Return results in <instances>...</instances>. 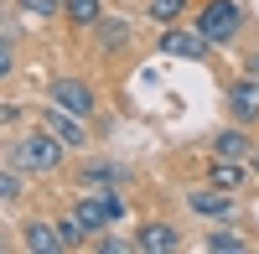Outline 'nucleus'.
<instances>
[{"label": "nucleus", "instance_id": "nucleus-13", "mask_svg": "<svg viewBox=\"0 0 259 254\" xmlns=\"http://www.w3.org/2000/svg\"><path fill=\"white\" fill-rule=\"evenodd\" d=\"M99 16H104L99 0H68V21H73V26H94Z\"/></svg>", "mask_w": 259, "mask_h": 254}, {"label": "nucleus", "instance_id": "nucleus-16", "mask_svg": "<svg viewBox=\"0 0 259 254\" xmlns=\"http://www.w3.org/2000/svg\"><path fill=\"white\" fill-rule=\"evenodd\" d=\"M187 0H150V21H177V11Z\"/></svg>", "mask_w": 259, "mask_h": 254}, {"label": "nucleus", "instance_id": "nucleus-6", "mask_svg": "<svg viewBox=\"0 0 259 254\" xmlns=\"http://www.w3.org/2000/svg\"><path fill=\"white\" fill-rule=\"evenodd\" d=\"M161 52H166V57H192V62H197V57H207V41L197 36V26H192V31H187V26H166V31H161Z\"/></svg>", "mask_w": 259, "mask_h": 254}, {"label": "nucleus", "instance_id": "nucleus-9", "mask_svg": "<svg viewBox=\"0 0 259 254\" xmlns=\"http://www.w3.org/2000/svg\"><path fill=\"white\" fill-rule=\"evenodd\" d=\"M182 239H177V228H166V223H145L140 228V249H150V254H166V249H177Z\"/></svg>", "mask_w": 259, "mask_h": 254}, {"label": "nucleus", "instance_id": "nucleus-4", "mask_svg": "<svg viewBox=\"0 0 259 254\" xmlns=\"http://www.w3.org/2000/svg\"><path fill=\"white\" fill-rule=\"evenodd\" d=\"M41 130H47V135L62 145V151H83V145H89V130H83V119H78V114H68V109H57V104L41 114Z\"/></svg>", "mask_w": 259, "mask_h": 254}, {"label": "nucleus", "instance_id": "nucleus-17", "mask_svg": "<svg viewBox=\"0 0 259 254\" xmlns=\"http://www.w3.org/2000/svg\"><path fill=\"white\" fill-rule=\"evenodd\" d=\"M83 182H119V166H109V161H94L89 172H83Z\"/></svg>", "mask_w": 259, "mask_h": 254}, {"label": "nucleus", "instance_id": "nucleus-5", "mask_svg": "<svg viewBox=\"0 0 259 254\" xmlns=\"http://www.w3.org/2000/svg\"><path fill=\"white\" fill-rule=\"evenodd\" d=\"M52 104L78 114V119L94 114V94H89V83H78V78H52Z\"/></svg>", "mask_w": 259, "mask_h": 254}, {"label": "nucleus", "instance_id": "nucleus-12", "mask_svg": "<svg viewBox=\"0 0 259 254\" xmlns=\"http://www.w3.org/2000/svg\"><path fill=\"white\" fill-rule=\"evenodd\" d=\"M212 151H218V156H228V161H244V156H249V135H244V130H223Z\"/></svg>", "mask_w": 259, "mask_h": 254}, {"label": "nucleus", "instance_id": "nucleus-20", "mask_svg": "<svg viewBox=\"0 0 259 254\" xmlns=\"http://www.w3.org/2000/svg\"><path fill=\"white\" fill-rule=\"evenodd\" d=\"M21 192V182H16V172H0V202H6V197H16Z\"/></svg>", "mask_w": 259, "mask_h": 254}, {"label": "nucleus", "instance_id": "nucleus-15", "mask_svg": "<svg viewBox=\"0 0 259 254\" xmlns=\"http://www.w3.org/2000/svg\"><path fill=\"white\" fill-rule=\"evenodd\" d=\"M94 26H99V36H104V47H124V36H130L124 21H104V16H99Z\"/></svg>", "mask_w": 259, "mask_h": 254}, {"label": "nucleus", "instance_id": "nucleus-19", "mask_svg": "<svg viewBox=\"0 0 259 254\" xmlns=\"http://www.w3.org/2000/svg\"><path fill=\"white\" fill-rule=\"evenodd\" d=\"M62 6V0H21V11H26V16H52Z\"/></svg>", "mask_w": 259, "mask_h": 254}, {"label": "nucleus", "instance_id": "nucleus-21", "mask_svg": "<svg viewBox=\"0 0 259 254\" xmlns=\"http://www.w3.org/2000/svg\"><path fill=\"white\" fill-rule=\"evenodd\" d=\"M11 68H16V57H11V41H6V36H0V78H6Z\"/></svg>", "mask_w": 259, "mask_h": 254}, {"label": "nucleus", "instance_id": "nucleus-22", "mask_svg": "<svg viewBox=\"0 0 259 254\" xmlns=\"http://www.w3.org/2000/svg\"><path fill=\"white\" fill-rule=\"evenodd\" d=\"M249 161H254V172H259V145H249Z\"/></svg>", "mask_w": 259, "mask_h": 254}, {"label": "nucleus", "instance_id": "nucleus-7", "mask_svg": "<svg viewBox=\"0 0 259 254\" xmlns=\"http://www.w3.org/2000/svg\"><path fill=\"white\" fill-rule=\"evenodd\" d=\"M187 207L202 218H228L233 213V192H223V187H192L187 192Z\"/></svg>", "mask_w": 259, "mask_h": 254}, {"label": "nucleus", "instance_id": "nucleus-10", "mask_svg": "<svg viewBox=\"0 0 259 254\" xmlns=\"http://www.w3.org/2000/svg\"><path fill=\"white\" fill-rule=\"evenodd\" d=\"M26 249H36V254H57V249H62L57 223H26Z\"/></svg>", "mask_w": 259, "mask_h": 254}, {"label": "nucleus", "instance_id": "nucleus-18", "mask_svg": "<svg viewBox=\"0 0 259 254\" xmlns=\"http://www.w3.org/2000/svg\"><path fill=\"white\" fill-rule=\"evenodd\" d=\"M207 249H218V254H228V249H233V254H239V249H244V239H239V234H212V239H207Z\"/></svg>", "mask_w": 259, "mask_h": 254}, {"label": "nucleus", "instance_id": "nucleus-14", "mask_svg": "<svg viewBox=\"0 0 259 254\" xmlns=\"http://www.w3.org/2000/svg\"><path fill=\"white\" fill-rule=\"evenodd\" d=\"M57 239H62V249H78L83 244V223H78V213H68L57 223Z\"/></svg>", "mask_w": 259, "mask_h": 254}, {"label": "nucleus", "instance_id": "nucleus-2", "mask_svg": "<svg viewBox=\"0 0 259 254\" xmlns=\"http://www.w3.org/2000/svg\"><path fill=\"white\" fill-rule=\"evenodd\" d=\"M11 161H16V172H52V166L62 161V145L47 130H26L11 145Z\"/></svg>", "mask_w": 259, "mask_h": 254}, {"label": "nucleus", "instance_id": "nucleus-1", "mask_svg": "<svg viewBox=\"0 0 259 254\" xmlns=\"http://www.w3.org/2000/svg\"><path fill=\"white\" fill-rule=\"evenodd\" d=\"M192 26H197V36L207 41V47H218V41H233V31L244 26V11L233 6V0H207Z\"/></svg>", "mask_w": 259, "mask_h": 254}, {"label": "nucleus", "instance_id": "nucleus-11", "mask_svg": "<svg viewBox=\"0 0 259 254\" xmlns=\"http://www.w3.org/2000/svg\"><path fill=\"white\" fill-rule=\"evenodd\" d=\"M239 182H244V161L218 156V166H212V187H223V192H239Z\"/></svg>", "mask_w": 259, "mask_h": 254}, {"label": "nucleus", "instance_id": "nucleus-3", "mask_svg": "<svg viewBox=\"0 0 259 254\" xmlns=\"http://www.w3.org/2000/svg\"><path fill=\"white\" fill-rule=\"evenodd\" d=\"M73 213H78V223H83V234H94V228H109L114 218H124V202H119L114 192H89Z\"/></svg>", "mask_w": 259, "mask_h": 254}, {"label": "nucleus", "instance_id": "nucleus-8", "mask_svg": "<svg viewBox=\"0 0 259 254\" xmlns=\"http://www.w3.org/2000/svg\"><path fill=\"white\" fill-rule=\"evenodd\" d=\"M228 109H233L239 124L259 119V83H254V78H244V83H233V89H228Z\"/></svg>", "mask_w": 259, "mask_h": 254}]
</instances>
